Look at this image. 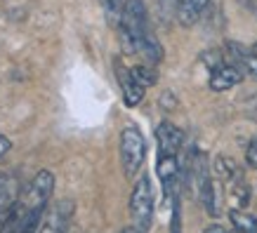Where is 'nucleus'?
I'll return each instance as SVG.
<instances>
[{
	"instance_id": "obj_14",
	"label": "nucleus",
	"mask_w": 257,
	"mask_h": 233,
	"mask_svg": "<svg viewBox=\"0 0 257 233\" xmlns=\"http://www.w3.org/2000/svg\"><path fill=\"white\" fill-rule=\"evenodd\" d=\"M130 76H133L142 87H151L158 83V73H156V69H154V64H137V66L130 69Z\"/></svg>"
},
{
	"instance_id": "obj_15",
	"label": "nucleus",
	"mask_w": 257,
	"mask_h": 233,
	"mask_svg": "<svg viewBox=\"0 0 257 233\" xmlns=\"http://www.w3.org/2000/svg\"><path fill=\"white\" fill-rule=\"evenodd\" d=\"M99 3H101V10H104V17H106L109 26L118 29V24H120V17H123L125 0H99Z\"/></svg>"
},
{
	"instance_id": "obj_18",
	"label": "nucleus",
	"mask_w": 257,
	"mask_h": 233,
	"mask_svg": "<svg viewBox=\"0 0 257 233\" xmlns=\"http://www.w3.org/2000/svg\"><path fill=\"white\" fill-rule=\"evenodd\" d=\"M203 233H229L224 228V226H219V224H212V226H208V228H205V231Z\"/></svg>"
},
{
	"instance_id": "obj_4",
	"label": "nucleus",
	"mask_w": 257,
	"mask_h": 233,
	"mask_svg": "<svg viewBox=\"0 0 257 233\" xmlns=\"http://www.w3.org/2000/svg\"><path fill=\"white\" fill-rule=\"evenodd\" d=\"M52 191H55V174H52L50 170H40L38 174L31 179V184H29V188H26L24 198L19 195L24 212L26 210H38V207L45 210L50 198H52Z\"/></svg>"
},
{
	"instance_id": "obj_17",
	"label": "nucleus",
	"mask_w": 257,
	"mask_h": 233,
	"mask_svg": "<svg viewBox=\"0 0 257 233\" xmlns=\"http://www.w3.org/2000/svg\"><path fill=\"white\" fill-rule=\"evenodd\" d=\"M10 148H12V141H10L8 137H3V134H0V160H3V155L10 153Z\"/></svg>"
},
{
	"instance_id": "obj_11",
	"label": "nucleus",
	"mask_w": 257,
	"mask_h": 233,
	"mask_svg": "<svg viewBox=\"0 0 257 233\" xmlns=\"http://www.w3.org/2000/svg\"><path fill=\"white\" fill-rule=\"evenodd\" d=\"M226 191H229V200H231V210H245L250 202V186L243 177L234 179L226 184Z\"/></svg>"
},
{
	"instance_id": "obj_12",
	"label": "nucleus",
	"mask_w": 257,
	"mask_h": 233,
	"mask_svg": "<svg viewBox=\"0 0 257 233\" xmlns=\"http://www.w3.org/2000/svg\"><path fill=\"white\" fill-rule=\"evenodd\" d=\"M212 170H215V177H217L219 181H224V184H229V181L243 177V172H241V167L236 165V160L226 158V155H217V158H215Z\"/></svg>"
},
{
	"instance_id": "obj_1",
	"label": "nucleus",
	"mask_w": 257,
	"mask_h": 233,
	"mask_svg": "<svg viewBox=\"0 0 257 233\" xmlns=\"http://www.w3.org/2000/svg\"><path fill=\"white\" fill-rule=\"evenodd\" d=\"M149 17L144 0H125L123 17L118 24V36H120V47L125 55H137L140 43L149 36Z\"/></svg>"
},
{
	"instance_id": "obj_3",
	"label": "nucleus",
	"mask_w": 257,
	"mask_h": 233,
	"mask_svg": "<svg viewBox=\"0 0 257 233\" xmlns=\"http://www.w3.org/2000/svg\"><path fill=\"white\" fill-rule=\"evenodd\" d=\"M130 219L137 231L147 233L154 221V188L147 174H142L130 193Z\"/></svg>"
},
{
	"instance_id": "obj_13",
	"label": "nucleus",
	"mask_w": 257,
	"mask_h": 233,
	"mask_svg": "<svg viewBox=\"0 0 257 233\" xmlns=\"http://www.w3.org/2000/svg\"><path fill=\"white\" fill-rule=\"evenodd\" d=\"M229 221L236 233H257V217L245 210H229Z\"/></svg>"
},
{
	"instance_id": "obj_10",
	"label": "nucleus",
	"mask_w": 257,
	"mask_h": 233,
	"mask_svg": "<svg viewBox=\"0 0 257 233\" xmlns=\"http://www.w3.org/2000/svg\"><path fill=\"white\" fill-rule=\"evenodd\" d=\"M210 0H177V22L189 29L198 22V17L203 15V10L208 8Z\"/></svg>"
},
{
	"instance_id": "obj_6",
	"label": "nucleus",
	"mask_w": 257,
	"mask_h": 233,
	"mask_svg": "<svg viewBox=\"0 0 257 233\" xmlns=\"http://www.w3.org/2000/svg\"><path fill=\"white\" fill-rule=\"evenodd\" d=\"M210 80H208V85H210L212 92H224V90H231L234 85H238L243 80V71L236 66V64H231L229 59L226 62H222L219 66H215V69H210Z\"/></svg>"
},
{
	"instance_id": "obj_20",
	"label": "nucleus",
	"mask_w": 257,
	"mask_h": 233,
	"mask_svg": "<svg viewBox=\"0 0 257 233\" xmlns=\"http://www.w3.org/2000/svg\"><path fill=\"white\" fill-rule=\"evenodd\" d=\"M248 8H250V10H252V12H255V15H257V0H248Z\"/></svg>"
},
{
	"instance_id": "obj_9",
	"label": "nucleus",
	"mask_w": 257,
	"mask_h": 233,
	"mask_svg": "<svg viewBox=\"0 0 257 233\" xmlns=\"http://www.w3.org/2000/svg\"><path fill=\"white\" fill-rule=\"evenodd\" d=\"M118 66V80H120V87H123V101L127 106H137L142 104L144 99V92H147V87H142L133 76H130V69H123L120 64Z\"/></svg>"
},
{
	"instance_id": "obj_16",
	"label": "nucleus",
	"mask_w": 257,
	"mask_h": 233,
	"mask_svg": "<svg viewBox=\"0 0 257 233\" xmlns=\"http://www.w3.org/2000/svg\"><path fill=\"white\" fill-rule=\"evenodd\" d=\"M245 165L257 170V139H252L248 144V148H245Z\"/></svg>"
},
{
	"instance_id": "obj_19",
	"label": "nucleus",
	"mask_w": 257,
	"mask_h": 233,
	"mask_svg": "<svg viewBox=\"0 0 257 233\" xmlns=\"http://www.w3.org/2000/svg\"><path fill=\"white\" fill-rule=\"evenodd\" d=\"M120 233H142V231H137V228H135V226H125L123 231Z\"/></svg>"
},
{
	"instance_id": "obj_21",
	"label": "nucleus",
	"mask_w": 257,
	"mask_h": 233,
	"mask_svg": "<svg viewBox=\"0 0 257 233\" xmlns=\"http://www.w3.org/2000/svg\"><path fill=\"white\" fill-rule=\"evenodd\" d=\"M175 3H177V0H175Z\"/></svg>"
},
{
	"instance_id": "obj_8",
	"label": "nucleus",
	"mask_w": 257,
	"mask_h": 233,
	"mask_svg": "<svg viewBox=\"0 0 257 233\" xmlns=\"http://www.w3.org/2000/svg\"><path fill=\"white\" fill-rule=\"evenodd\" d=\"M226 59L236 64L243 71V76H250L257 80V52H252V47H243L238 43H229L226 45Z\"/></svg>"
},
{
	"instance_id": "obj_2",
	"label": "nucleus",
	"mask_w": 257,
	"mask_h": 233,
	"mask_svg": "<svg viewBox=\"0 0 257 233\" xmlns=\"http://www.w3.org/2000/svg\"><path fill=\"white\" fill-rule=\"evenodd\" d=\"M147 158V141L140 127L135 125H125L120 132V165H123V174L127 179H135L137 172L142 170Z\"/></svg>"
},
{
	"instance_id": "obj_7",
	"label": "nucleus",
	"mask_w": 257,
	"mask_h": 233,
	"mask_svg": "<svg viewBox=\"0 0 257 233\" xmlns=\"http://www.w3.org/2000/svg\"><path fill=\"white\" fill-rule=\"evenodd\" d=\"M156 141H158V155H177L184 146V134L172 123H161L156 127Z\"/></svg>"
},
{
	"instance_id": "obj_5",
	"label": "nucleus",
	"mask_w": 257,
	"mask_h": 233,
	"mask_svg": "<svg viewBox=\"0 0 257 233\" xmlns=\"http://www.w3.org/2000/svg\"><path fill=\"white\" fill-rule=\"evenodd\" d=\"M71 214H73L71 200H62V202H57V205H52L43 214L38 233H66L71 224Z\"/></svg>"
}]
</instances>
